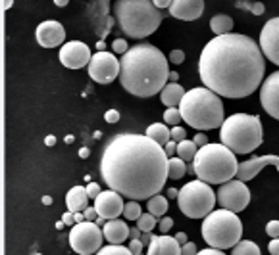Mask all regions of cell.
<instances>
[{
    "mask_svg": "<svg viewBox=\"0 0 279 255\" xmlns=\"http://www.w3.org/2000/svg\"><path fill=\"white\" fill-rule=\"evenodd\" d=\"M170 173V156L148 134L119 132L112 136L100 157V175L108 188L129 199L160 194Z\"/></svg>",
    "mask_w": 279,
    "mask_h": 255,
    "instance_id": "1",
    "label": "cell"
},
{
    "mask_svg": "<svg viewBox=\"0 0 279 255\" xmlns=\"http://www.w3.org/2000/svg\"><path fill=\"white\" fill-rule=\"evenodd\" d=\"M264 73L266 56L260 43L239 33L216 35L198 58L200 81L223 98L250 96L260 88Z\"/></svg>",
    "mask_w": 279,
    "mask_h": 255,
    "instance_id": "2",
    "label": "cell"
},
{
    "mask_svg": "<svg viewBox=\"0 0 279 255\" xmlns=\"http://www.w3.org/2000/svg\"><path fill=\"white\" fill-rule=\"evenodd\" d=\"M119 83L139 98H150L162 92L170 81L168 60L154 44H135L119 60Z\"/></svg>",
    "mask_w": 279,
    "mask_h": 255,
    "instance_id": "3",
    "label": "cell"
},
{
    "mask_svg": "<svg viewBox=\"0 0 279 255\" xmlns=\"http://www.w3.org/2000/svg\"><path fill=\"white\" fill-rule=\"evenodd\" d=\"M221 96L208 86H196L185 92L179 104L183 121L196 130H212L223 125V104Z\"/></svg>",
    "mask_w": 279,
    "mask_h": 255,
    "instance_id": "4",
    "label": "cell"
},
{
    "mask_svg": "<svg viewBox=\"0 0 279 255\" xmlns=\"http://www.w3.org/2000/svg\"><path fill=\"white\" fill-rule=\"evenodd\" d=\"M114 17L119 29L131 39H145L152 35L164 19L154 0H116Z\"/></svg>",
    "mask_w": 279,
    "mask_h": 255,
    "instance_id": "5",
    "label": "cell"
},
{
    "mask_svg": "<svg viewBox=\"0 0 279 255\" xmlns=\"http://www.w3.org/2000/svg\"><path fill=\"white\" fill-rule=\"evenodd\" d=\"M235 156V152L227 148L223 142L200 146L192 159L196 179L204 181L208 185H223L235 179L239 169V161Z\"/></svg>",
    "mask_w": 279,
    "mask_h": 255,
    "instance_id": "6",
    "label": "cell"
},
{
    "mask_svg": "<svg viewBox=\"0 0 279 255\" xmlns=\"http://www.w3.org/2000/svg\"><path fill=\"white\" fill-rule=\"evenodd\" d=\"M262 132V121L258 115L233 114L223 121L220 136L221 142L235 154H250L264 140Z\"/></svg>",
    "mask_w": 279,
    "mask_h": 255,
    "instance_id": "7",
    "label": "cell"
},
{
    "mask_svg": "<svg viewBox=\"0 0 279 255\" xmlns=\"http://www.w3.org/2000/svg\"><path fill=\"white\" fill-rule=\"evenodd\" d=\"M243 236V223L231 209H214L202 223V238L208 246L218 250H231Z\"/></svg>",
    "mask_w": 279,
    "mask_h": 255,
    "instance_id": "8",
    "label": "cell"
},
{
    "mask_svg": "<svg viewBox=\"0 0 279 255\" xmlns=\"http://www.w3.org/2000/svg\"><path fill=\"white\" fill-rule=\"evenodd\" d=\"M216 201H218V194L212 190V186L200 179L187 183L179 190L177 196L179 209L189 219H204L208 213L214 211Z\"/></svg>",
    "mask_w": 279,
    "mask_h": 255,
    "instance_id": "9",
    "label": "cell"
},
{
    "mask_svg": "<svg viewBox=\"0 0 279 255\" xmlns=\"http://www.w3.org/2000/svg\"><path fill=\"white\" fill-rule=\"evenodd\" d=\"M104 232L100 230V225H96L94 221H81L75 223L70 230V246L72 250L81 255L96 254L102 248Z\"/></svg>",
    "mask_w": 279,
    "mask_h": 255,
    "instance_id": "10",
    "label": "cell"
},
{
    "mask_svg": "<svg viewBox=\"0 0 279 255\" xmlns=\"http://www.w3.org/2000/svg\"><path fill=\"white\" fill-rule=\"evenodd\" d=\"M218 194V203L220 207L225 209H231V211H243L247 209L250 203V190L245 181L241 179H231L227 183L220 185V190L216 192Z\"/></svg>",
    "mask_w": 279,
    "mask_h": 255,
    "instance_id": "11",
    "label": "cell"
},
{
    "mask_svg": "<svg viewBox=\"0 0 279 255\" xmlns=\"http://www.w3.org/2000/svg\"><path fill=\"white\" fill-rule=\"evenodd\" d=\"M89 77L98 83V85H110L116 77H119V69H121V64L116 56H112V52H106V50H98L94 56L91 58L87 65Z\"/></svg>",
    "mask_w": 279,
    "mask_h": 255,
    "instance_id": "12",
    "label": "cell"
},
{
    "mask_svg": "<svg viewBox=\"0 0 279 255\" xmlns=\"http://www.w3.org/2000/svg\"><path fill=\"white\" fill-rule=\"evenodd\" d=\"M60 64L68 69H81L91 62V48L81 41H70L60 46Z\"/></svg>",
    "mask_w": 279,
    "mask_h": 255,
    "instance_id": "13",
    "label": "cell"
},
{
    "mask_svg": "<svg viewBox=\"0 0 279 255\" xmlns=\"http://www.w3.org/2000/svg\"><path fill=\"white\" fill-rule=\"evenodd\" d=\"M258 41L266 60H270L279 67V17H272L270 21H266Z\"/></svg>",
    "mask_w": 279,
    "mask_h": 255,
    "instance_id": "14",
    "label": "cell"
},
{
    "mask_svg": "<svg viewBox=\"0 0 279 255\" xmlns=\"http://www.w3.org/2000/svg\"><path fill=\"white\" fill-rule=\"evenodd\" d=\"M260 102L266 114L279 121V71H274L260 85Z\"/></svg>",
    "mask_w": 279,
    "mask_h": 255,
    "instance_id": "15",
    "label": "cell"
},
{
    "mask_svg": "<svg viewBox=\"0 0 279 255\" xmlns=\"http://www.w3.org/2000/svg\"><path fill=\"white\" fill-rule=\"evenodd\" d=\"M35 37H37V43L43 48H56V46H62L66 41V29L60 21L48 19L37 27Z\"/></svg>",
    "mask_w": 279,
    "mask_h": 255,
    "instance_id": "16",
    "label": "cell"
},
{
    "mask_svg": "<svg viewBox=\"0 0 279 255\" xmlns=\"http://www.w3.org/2000/svg\"><path fill=\"white\" fill-rule=\"evenodd\" d=\"M94 207L100 217L104 219H116L123 213V196L116 192V190H106V192H100L96 198H94Z\"/></svg>",
    "mask_w": 279,
    "mask_h": 255,
    "instance_id": "17",
    "label": "cell"
},
{
    "mask_svg": "<svg viewBox=\"0 0 279 255\" xmlns=\"http://www.w3.org/2000/svg\"><path fill=\"white\" fill-rule=\"evenodd\" d=\"M268 165H274V167L279 171V156H258V157L249 159V161L239 163L237 179L249 183V181H252V179L264 169V167H268Z\"/></svg>",
    "mask_w": 279,
    "mask_h": 255,
    "instance_id": "18",
    "label": "cell"
},
{
    "mask_svg": "<svg viewBox=\"0 0 279 255\" xmlns=\"http://www.w3.org/2000/svg\"><path fill=\"white\" fill-rule=\"evenodd\" d=\"M170 14L181 21H194L204 14V0H174Z\"/></svg>",
    "mask_w": 279,
    "mask_h": 255,
    "instance_id": "19",
    "label": "cell"
},
{
    "mask_svg": "<svg viewBox=\"0 0 279 255\" xmlns=\"http://www.w3.org/2000/svg\"><path fill=\"white\" fill-rule=\"evenodd\" d=\"M148 255H181V244L177 238L168 236L166 232L162 236H154L152 242L147 246Z\"/></svg>",
    "mask_w": 279,
    "mask_h": 255,
    "instance_id": "20",
    "label": "cell"
},
{
    "mask_svg": "<svg viewBox=\"0 0 279 255\" xmlns=\"http://www.w3.org/2000/svg\"><path fill=\"white\" fill-rule=\"evenodd\" d=\"M102 232H104V240L108 242V244H123V242L129 238L131 228L127 227L125 221H121V219L116 217V219H108L106 221Z\"/></svg>",
    "mask_w": 279,
    "mask_h": 255,
    "instance_id": "21",
    "label": "cell"
},
{
    "mask_svg": "<svg viewBox=\"0 0 279 255\" xmlns=\"http://www.w3.org/2000/svg\"><path fill=\"white\" fill-rule=\"evenodd\" d=\"M87 203H89V192L87 188L83 186H74L68 196H66V205L70 211H85L87 209Z\"/></svg>",
    "mask_w": 279,
    "mask_h": 255,
    "instance_id": "22",
    "label": "cell"
},
{
    "mask_svg": "<svg viewBox=\"0 0 279 255\" xmlns=\"http://www.w3.org/2000/svg\"><path fill=\"white\" fill-rule=\"evenodd\" d=\"M183 96H185V90H183V86L179 85L177 81H170L168 85L162 88V92H160V100L166 108L179 106Z\"/></svg>",
    "mask_w": 279,
    "mask_h": 255,
    "instance_id": "23",
    "label": "cell"
},
{
    "mask_svg": "<svg viewBox=\"0 0 279 255\" xmlns=\"http://www.w3.org/2000/svg\"><path fill=\"white\" fill-rule=\"evenodd\" d=\"M210 29L214 31V35H227V33H231V29H233V19H231V15H227V14L214 15V17L210 19Z\"/></svg>",
    "mask_w": 279,
    "mask_h": 255,
    "instance_id": "24",
    "label": "cell"
},
{
    "mask_svg": "<svg viewBox=\"0 0 279 255\" xmlns=\"http://www.w3.org/2000/svg\"><path fill=\"white\" fill-rule=\"evenodd\" d=\"M147 134L152 140H156L158 144H162V146H166L168 142L172 140V130L166 127L164 123H152V125H148Z\"/></svg>",
    "mask_w": 279,
    "mask_h": 255,
    "instance_id": "25",
    "label": "cell"
},
{
    "mask_svg": "<svg viewBox=\"0 0 279 255\" xmlns=\"http://www.w3.org/2000/svg\"><path fill=\"white\" fill-rule=\"evenodd\" d=\"M147 209L156 217H164L166 211H168V198L162 196V194H154L152 198H148Z\"/></svg>",
    "mask_w": 279,
    "mask_h": 255,
    "instance_id": "26",
    "label": "cell"
},
{
    "mask_svg": "<svg viewBox=\"0 0 279 255\" xmlns=\"http://www.w3.org/2000/svg\"><path fill=\"white\" fill-rule=\"evenodd\" d=\"M196 152H198V146H196V142L194 140H181L177 142V156L181 157V159H185V161H192L194 156H196Z\"/></svg>",
    "mask_w": 279,
    "mask_h": 255,
    "instance_id": "27",
    "label": "cell"
},
{
    "mask_svg": "<svg viewBox=\"0 0 279 255\" xmlns=\"http://www.w3.org/2000/svg\"><path fill=\"white\" fill-rule=\"evenodd\" d=\"M185 173H187V161L181 159L179 156L170 157V173H168V177H170L172 181H179V179L185 177Z\"/></svg>",
    "mask_w": 279,
    "mask_h": 255,
    "instance_id": "28",
    "label": "cell"
},
{
    "mask_svg": "<svg viewBox=\"0 0 279 255\" xmlns=\"http://www.w3.org/2000/svg\"><path fill=\"white\" fill-rule=\"evenodd\" d=\"M233 255H260V248L250 240H239L231 248Z\"/></svg>",
    "mask_w": 279,
    "mask_h": 255,
    "instance_id": "29",
    "label": "cell"
},
{
    "mask_svg": "<svg viewBox=\"0 0 279 255\" xmlns=\"http://www.w3.org/2000/svg\"><path fill=\"white\" fill-rule=\"evenodd\" d=\"M141 215H143V209H141V205H139V199H131V201L125 203V207H123V217H125L127 221H137Z\"/></svg>",
    "mask_w": 279,
    "mask_h": 255,
    "instance_id": "30",
    "label": "cell"
},
{
    "mask_svg": "<svg viewBox=\"0 0 279 255\" xmlns=\"http://www.w3.org/2000/svg\"><path fill=\"white\" fill-rule=\"evenodd\" d=\"M137 227L141 228L143 232H152V228L156 227V215L152 213H143L139 219H137Z\"/></svg>",
    "mask_w": 279,
    "mask_h": 255,
    "instance_id": "31",
    "label": "cell"
},
{
    "mask_svg": "<svg viewBox=\"0 0 279 255\" xmlns=\"http://www.w3.org/2000/svg\"><path fill=\"white\" fill-rule=\"evenodd\" d=\"M98 254H100V255H110V254L131 255L133 252L129 250V248H125L123 244H110V246H106V248H100V250H98Z\"/></svg>",
    "mask_w": 279,
    "mask_h": 255,
    "instance_id": "32",
    "label": "cell"
},
{
    "mask_svg": "<svg viewBox=\"0 0 279 255\" xmlns=\"http://www.w3.org/2000/svg\"><path fill=\"white\" fill-rule=\"evenodd\" d=\"M183 117H181V112H179V106H172V108H168L166 110V114H164V123L166 125H179V121H181Z\"/></svg>",
    "mask_w": 279,
    "mask_h": 255,
    "instance_id": "33",
    "label": "cell"
},
{
    "mask_svg": "<svg viewBox=\"0 0 279 255\" xmlns=\"http://www.w3.org/2000/svg\"><path fill=\"white\" fill-rule=\"evenodd\" d=\"M112 50H114V54H118V56H123L127 50H129V46H127V41H123V39H116V41H112Z\"/></svg>",
    "mask_w": 279,
    "mask_h": 255,
    "instance_id": "34",
    "label": "cell"
},
{
    "mask_svg": "<svg viewBox=\"0 0 279 255\" xmlns=\"http://www.w3.org/2000/svg\"><path fill=\"white\" fill-rule=\"evenodd\" d=\"M185 138H187V130L183 127H179V125H174V127H172V140L181 142V140H185Z\"/></svg>",
    "mask_w": 279,
    "mask_h": 255,
    "instance_id": "35",
    "label": "cell"
},
{
    "mask_svg": "<svg viewBox=\"0 0 279 255\" xmlns=\"http://www.w3.org/2000/svg\"><path fill=\"white\" fill-rule=\"evenodd\" d=\"M266 234H268L270 238H278L279 236V221H270V223L266 225Z\"/></svg>",
    "mask_w": 279,
    "mask_h": 255,
    "instance_id": "36",
    "label": "cell"
},
{
    "mask_svg": "<svg viewBox=\"0 0 279 255\" xmlns=\"http://www.w3.org/2000/svg\"><path fill=\"white\" fill-rule=\"evenodd\" d=\"M170 62L176 64V65L183 64V62H185V52H183V50H172V52H170Z\"/></svg>",
    "mask_w": 279,
    "mask_h": 255,
    "instance_id": "37",
    "label": "cell"
},
{
    "mask_svg": "<svg viewBox=\"0 0 279 255\" xmlns=\"http://www.w3.org/2000/svg\"><path fill=\"white\" fill-rule=\"evenodd\" d=\"M196 254H198V248L192 242H185L181 246V255H196Z\"/></svg>",
    "mask_w": 279,
    "mask_h": 255,
    "instance_id": "38",
    "label": "cell"
},
{
    "mask_svg": "<svg viewBox=\"0 0 279 255\" xmlns=\"http://www.w3.org/2000/svg\"><path fill=\"white\" fill-rule=\"evenodd\" d=\"M143 248H145V244L139 240V238H135V240L129 242V250L133 252V255H141L143 254Z\"/></svg>",
    "mask_w": 279,
    "mask_h": 255,
    "instance_id": "39",
    "label": "cell"
},
{
    "mask_svg": "<svg viewBox=\"0 0 279 255\" xmlns=\"http://www.w3.org/2000/svg\"><path fill=\"white\" fill-rule=\"evenodd\" d=\"M87 192H89V198H96V196H98V194H100V192H102V190H100V186L96 185V183H89L87 185Z\"/></svg>",
    "mask_w": 279,
    "mask_h": 255,
    "instance_id": "40",
    "label": "cell"
},
{
    "mask_svg": "<svg viewBox=\"0 0 279 255\" xmlns=\"http://www.w3.org/2000/svg\"><path fill=\"white\" fill-rule=\"evenodd\" d=\"M158 225H160V230H162V232H168L170 228L174 227V219H170V217H162L160 223H158Z\"/></svg>",
    "mask_w": 279,
    "mask_h": 255,
    "instance_id": "41",
    "label": "cell"
},
{
    "mask_svg": "<svg viewBox=\"0 0 279 255\" xmlns=\"http://www.w3.org/2000/svg\"><path fill=\"white\" fill-rule=\"evenodd\" d=\"M104 119H106L108 123H118V121H119V112H116V110H108V112L104 114Z\"/></svg>",
    "mask_w": 279,
    "mask_h": 255,
    "instance_id": "42",
    "label": "cell"
},
{
    "mask_svg": "<svg viewBox=\"0 0 279 255\" xmlns=\"http://www.w3.org/2000/svg\"><path fill=\"white\" fill-rule=\"evenodd\" d=\"M264 4H262V2H252V6H250V12H252V14L254 15H262L264 14Z\"/></svg>",
    "mask_w": 279,
    "mask_h": 255,
    "instance_id": "43",
    "label": "cell"
},
{
    "mask_svg": "<svg viewBox=\"0 0 279 255\" xmlns=\"http://www.w3.org/2000/svg\"><path fill=\"white\" fill-rule=\"evenodd\" d=\"M164 150H166V154L172 157L174 154H177V142L176 140H170L166 146H164Z\"/></svg>",
    "mask_w": 279,
    "mask_h": 255,
    "instance_id": "44",
    "label": "cell"
},
{
    "mask_svg": "<svg viewBox=\"0 0 279 255\" xmlns=\"http://www.w3.org/2000/svg\"><path fill=\"white\" fill-rule=\"evenodd\" d=\"M83 213H85V219H87V221H96V219H98V211H96V207H87Z\"/></svg>",
    "mask_w": 279,
    "mask_h": 255,
    "instance_id": "45",
    "label": "cell"
},
{
    "mask_svg": "<svg viewBox=\"0 0 279 255\" xmlns=\"http://www.w3.org/2000/svg\"><path fill=\"white\" fill-rule=\"evenodd\" d=\"M62 221H64L66 225H72V227H74L75 223H77V221H75L74 211H70V209H68V213H64V217H62Z\"/></svg>",
    "mask_w": 279,
    "mask_h": 255,
    "instance_id": "46",
    "label": "cell"
},
{
    "mask_svg": "<svg viewBox=\"0 0 279 255\" xmlns=\"http://www.w3.org/2000/svg\"><path fill=\"white\" fill-rule=\"evenodd\" d=\"M192 140L196 142V146H198V148H200V146H204V144H208V138H206V134H204V132H196Z\"/></svg>",
    "mask_w": 279,
    "mask_h": 255,
    "instance_id": "47",
    "label": "cell"
},
{
    "mask_svg": "<svg viewBox=\"0 0 279 255\" xmlns=\"http://www.w3.org/2000/svg\"><path fill=\"white\" fill-rule=\"evenodd\" d=\"M268 250H270V254L279 255V236H278V238H274V240L270 242V246H268Z\"/></svg>",
    "mask_w": 279,
    "mask_h": 255,
    "instance_id": "48",
    "label": "cell"
},
{
    "mask_svg": "<svg viewBox=\"0 0 279 255\" xmlns=\"http://www.w3.org/2000/svg\"><path fill=\"white\" fill-rule=\"evenodd\" d=\"M221 252H223V250H218V248H212V246H210V248H206V250H200L198 255H221Z\"/></svg>",
    "mask_w": 279,
    "mask_h": 255,
    "instance_id": "49",
    "label": "cell"
},
{
    "mask_svg": "<svg viewBox=\"0 0 279 255\" xmlns=\"http://www.w3.org/2000/svg\"><path fill=\"white\" fill-rule=\"evenodd\" d=\"M152 238H154V236H152V232H143V234H141V238H139V240L143 242V244H145V246H148V244H150V242H152Z\"/></svg>",
    "mask_w": 279,
    "mask_h": 255,
    "instance_id": "50",
    "label": "cell"
},
{
    "mask_svg": "<svg viewBox=\"0 0 279 255\" xmlns=\"http://www.w3.org/2000/svg\"><path fill=\"white\" fill-rule=\"evenodd\" d=\"M141 234H143V230L139 227L131 228V232H129V240H135V238H141Z\"/></svg>",
    "mask_w": 279,
    "mask_h": 255,
    "instance_id": "51",
    "label": "cell"
},
{
    "mask_svg": "<svg viewBox=\"0 0 279 255\" xmlns=\"http://www.w3.org/2000/svg\"><path fill=\"white\" fill-rule=\"evenodd\" d=\"M172 2H174V0H154V4H156V6H158V8H170V6H172Z\"/></svg>",
    "mask_w": 279,
    "mask_h": 255,
    "instance_id": "52",
    "label": "cell"
},
{
    "mask_svg": "<svg viewBox=\"0 0 279 255\" xmlns=\"http://www.w3.org/2000/svg\"><path fill=\"white\" fill-rule=\"evenodd\" d=\"M176 238H177V242H179L181 246H183L185 242H189V240H187V234H185V232H177V234H176Z\"/></svg>",
    "mask_w": 279,
    "mask_h": 255,
    "instance_id": "53",
    "label": "cell"
},
{
    "mask_svg": "<svg viewBox=\"0 0 279 255\" xmlns=\"http://www.w3.org/2000/svg\"><path fill=\"white\" fill-rule=\"evenodd\" d=\"M166 194H168V198L170 199H174V198L179 196V190H176V188H168V192H166Z\"/></svg>",
    "mask_w": 279,
    "mask_h": 255,
    "instance_id": "54",
    "label": "cell"
},
{
    "mask_svg": "<svg viewBox=\"0 0 279 255\" xmlns=\"http://www.w3.org/2000/svg\"><path fill=\"white\" fill-rule=\"evenodd\" d=\"M54 4H56L58 8H66V6L70 4V0H54Z\"/></svg>",
    "mask_w": 279,
    "mask_h": 255,
    "instance_id": "55",
    "label": "cell"
},
{
    "mask_svg": "<svg viewBox=\"0 0 279 255\" xmlns=\"http://www.w3.org/2000/svg\"><path fill=\"white\" fill-rule=\"evenodd\" d=\"M2 6H4V10H10L14 6V0H2Z\"/></svg>",
    "mask_w": 279,
    "mask_h": 255,
    "instance_id": "56",
    "label": "cell"
},
{
    "mask_svg": "<svg viewBox=\"0 0 279 255\" xmlns=\"http://www.w3.org/2000/svg\"><path fill=\"white\" fill-rule=\"evenodd\" d=\"M89 154H91L89 148H81V150H79V156L81 157H89Z\"/></svg>",
    "mask_w": 279,
    "mask_h": 255,
    "instance_id": "57",
    "label": "cell"
},
{
    "mask_svg": "<svg viewBox=\"0 0 279 255\" xmlns=\"http://www.w3.org/2000/svg\"><path fill=\"white\" fill-rule=\"evenodd\" d=\"M44 142H46L48 146H52V144L56 142V138H54V136H46V138H44Z\"/></svg>",
    "mask_w": 279,
    "mask_h": 255,
    "instance_id": "58",
    "label": "cell"
},
{
    "mask_svg": "<svg viewBox=\"0 0 279 255\" xmlns=\"http://www.w3.org/2000/svg\"><path fill=\"white\" fill-rule=\"evenodd\" d=\"M177 79H179V75L176 71H170V81H177Z\"/></svg>",
    "mask_w": 279,
    "mask_h": 255,
    "instance_id": "59",
    "label": "cell"
},
{
    "mask_svg": "<svg viewBox=\"0 0 279 255\" xmlns=\"http://www.w3.org/2000/svg\"><path fill=\"white\" fill-rule=\"evenodd\" d=\"M104 48H106L104 41H98V43H96V50H104Z\"/></svg>",
    "mask_w": 279,
    "mask_h": 255,
    "instance_id": "60",
    "label": "cell"
},
{
    "mask_svg": "<svg viewBox=\"0 0 279 255\" xmlns=\"http://www.w3.org/2000/svg\"><path fill=\"white\" fill-rule=\"evenodd\" d=\"M43 203H46V205H48V203H52V198H50V196H44Z\"/></svg>",
    "mask_w": 279,
    "mask_h": 255,
    "instance_id": "61",
    "label": "cell"
}]
</instances>
